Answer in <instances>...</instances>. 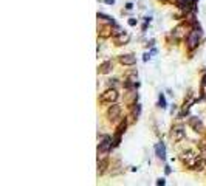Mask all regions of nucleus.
<instances>
[{
	"mask_svg": "<svg viewBox=\"0 0 206 186\" xmlns=\"http://www.w3.org/2000/svg\"><path fill=\"white\" fill-rule=\"evenodd\" d=\"M118 96H120V95H118L116 88L112 87V88H107L104 93H102L101 98H99V101H101V103H107V104H113V103H116Z\"/></svg>",
	"mask_w": 206,
	"mask_h": 186,
	"instance_id": "f257e3e1",
	"label": "nucleus"
},
{
	"mask_svg": "<svg viewBox=\"0 0 206 186\" xmlns=\"http://www.w3.org/2000/svg\"><path fill=\"white\" fill-rule=\"evenodd\" d=\"M200 39H201V30H200V28H198V30H192V31H189L187 39H186L187 47H189L191 50H194V48L200 44Z\"/></svg>",
	"mask_w": 206,
	"mask_h": 186,
	"instance_id": "f03ea898",
	"label": "nucleus"
},
{
	"mask_svg": "<svg viewBox=\"0 0 206 186\" xmlns=\"http://www.w3.org/2000/svg\"><path fill=\"white\" fill-rule=\"evenodd\" d=\"M184 137H186V132H184V127L181 124H177V126L172 127V130H170V140L174 143H180L181 140H184Z\"/></svg>",
	"mask_w": 206,
	"mask_h": 186,
	"instance_id": "7ed1b4c3",
	"label": "nucleus"
},
{
	"mask_svg": "<svg viewBox=\"0 0 206 186\" xmlns=\"http://www.w3.org/2000/svg\"><path fill=\"white\" fill-rule=\"evenodd\" d=\"M120 118H121V106H118V104L113 103L109 107V110H107V120L110 123H116Z\"/></svg>",
	"mask_w": 206,
	"mask_h": 186,
	"instance_id": "20e7f679",
	"label": "nucleus"
},
{
	"mask_svg": "<svg viewBox=\"0 0 206 186\" xmlns=\"http://www.w3.org/2000/svg\"><path fill=\"white\" fill-rule=\"evenodd\" d=\"M187 126L192 127L195 132H203V129H204L203 121H201L200 118H197V116H191V118L187 120Z\"/></svg>",
	"mask_w": 206,
	"mask_h": 186,
	"instance_id": "39448f33",
	"label": "nucleus"
},
{
	"mask_svg": "<svg viewBox=\"0 0 206 186\" xmlns=\"http://www.w3.org/2000/svg\"><path fill=\"white\" fill-rule=\"evenodd\" d=\"M113 70V62L112 61H104L99 67H98V73L99 74H107Z\"/></svg>",
	"mask_w": 206,
	"mask_h": 186,
	"instance_id": "423d86ee",
	"label": "nucleus"
},
{
	"mask_svg": "<svg viewBox=\"0 0 206 186\" xmlns=\"http://www.w3.org/2000/svg\"><path fill=\"white\" fill-rule=\"evenodd\" d=\"M110 147H112L110 138H104V140L99 143V146H98V154H107Z\"/></svg>",
	"mask_w": 206,
	"mask_h": 186,
	"instance_id": "0eeeda50",
	"label": "nucleus"
},
{
	"mask_svg": "<svg viewBox=\"0 0 206 186\" xmlns=\"http://www.w3.org/2000/svg\"><path fill=\"white\" fill-rule=\"evenodd\" d=\"M129 39H130V36L127 34V33H118V36L115 37V45L116 47H121V45H126L127 42H129Z\"/></svg>",
	"mask_w": 206,
	"mask_h": 186,
	"instance_id": "6e6552de",
	"label": "nucleus"
},
{
	"mask_svg": "<svg viewBox=\"0 0 206 186\" xmlns=\"http://www.w3.org/2000/svg\"><path fill=\"white\" fill-rule=\"evenodd\" d=\"M120 62L123 65H135L137 64V57L133 54H121L120 56Z\"/></svg>",
	"mask_w": 206,
	"mask_h": 186,
	"instance_id": "1a4fd4ad",
	"label": "nucleus"
},
{
	"mask_svg": "<svg viewBox=\"0 0 206 186\" xmlns=\"http://www.w3.org/2000/svg\"><path fill=\"white\" fill-rule=\"evenodd\" d=\"M109 167V160L107 158H102L98 161V175H102Z\"/></svg>",
	"mask_w": 206,
	"mask_h": 186,
	"instance_id": "9d476101",
	"label": "nucleus"
},
{
	"mask_svg": "<svg viewBox=\"0 0 206 186\" xmlns=\"http://www.w3.org/2000/svg\"><path fill=\"white\" fill-rule=\"evenodd\" d=\"M99 36L102 37V39H107V37H110L112 36V28L109 27V25H104V27H99Z\"/></svg>",
	"mask_w": 206,
	"mask_h": 186,
	"instance_id": "9b49d317",
	"label": "nucleus"
},
{
	"mask_svg": "<svg viewBox=\"0 0 206 186\" xmlns=\"http://www.w3.org/2000/svg\"><path fill=\"white\" fill-rule=\"evenodd\" d=\"M137 76H138L137 70H132V71L126 73V81H127V87H130V84H133V82L137 81Z\"/></svg>",
	"mask_w": 206,
	"mask_h": 186,
	"instance_id": "f8f14e48",
	"label": "nucleus"
},
{
	"mask_svg": "<svg viewBox=\"0 0 206 186\" xmlns=\"http://www.w3.org/2000/svg\"><path fill=\"white\" fill-rule=\"evenodd\" d=\"M155 152H157V157L158 158H161V160L166 158V149H164V144L163 143H160V144L155 146Z\"/></svg>",
	"mask_w": 206,
	"mask_h": 186,
	"instance_id": "ddd939ff",
	"label": "nucleus"
},
{
	"mask_svg": "<svg viewBox=\"0 0 206 186\" xmlns=\"http://www.w3.org/2000/svg\"><path fill=\"white\" fill-rule=\"evenodd\" d=\"M195 2H197V0H177V6H180V8H189Z\"/></svg>",
	"mask_w": 206,
	"mask_h": 186,
	"instance_id": "4468645a",
	"label": "nucleus"
},
{
	"mask_svg": "<svg viewBox=\"0 0 206 186\" xmlns=\"http://www.w3.org/2000/svg\"><path fill=\"white\" fill-rule=\"evenodd\" d=\"M158 104H160V107H161V109H164V107H166V99H164V96H163V95H160V101H158Z\"/></svg>",
	"mask_w": 206,
	"mask_h": 186,
	"instance_id": "2eb2a0df",
	"label": "nucleus"
},
{
	"mask_svg": "<svg viewBox=\"0 0 206 186\" xmlns=\"http://www.w3.org/2000/svg\"><path fill=\"white\" fill-rule=\"evenodd\" d=\"M116 81H118V79H109V81H107V85H109V87H115V85H116Z\"/></svg>",
	"mask_w": 206,
	"mask_h": 186,
	"instance_id": "dca6fc26",
	"label": "nucleus"
},
{
	"mask_svg": "<svg viewBox=\"0 0 206 186\" xmlns=\"http://www.w3.org/2000/svg\"><path fill=\"white\" fill-rule=\"evenodd\" d=\"M129 25L135 27V25H137V20H135V19H130V20H129Z\"/></svg>",
	"mask_w": 206,
	"mask_h": 186,
	"instance_id": "f3484780",
	"label": "nucleus"
},
{
	"mask_svg": "<svg viewBox=\"0 0 206 186\" xmlns=\"http://www.w3.org/2000/svg\"><path fill=\"white\" fill-rule=\"evenodd\" d=\"M126 8H127V10H132L133 6H132V3H127V5H126Z\"/></svg>",
	"mask_w": 206,
	"mask_h": 186,
	"instance_id": "a211bd4d",
	"label": "nucleus"
},
{
	"mask_svg": "<svg viewBox=\"0 0 206 186\" xmlns=\"http://www.w3.org/2000/svg\"><path fill=\"white\" fill-rule=\"evenodd\" d=\"M113 2H115V0H106V3H109V5H110V3H113Z\"/></svg>",
	"mask_w": 206,
	"mask_h": 186,
	"instance_id": "6ab92c4d",
	"label": "nucleus"
}]
</instances>
